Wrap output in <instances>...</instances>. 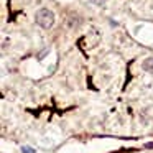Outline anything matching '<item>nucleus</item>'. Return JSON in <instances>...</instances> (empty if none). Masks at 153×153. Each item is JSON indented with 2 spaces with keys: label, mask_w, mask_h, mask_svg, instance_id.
<instances>
[{
  "label": "nucleus",
  "mask_w": 153,
  "mask_h": 153,
  "mask_svg": "<svg viewBox=\"0 0 153 153\" xmlns=\"http://www.w3.org/2000/svg\"><path fill=\"white\" fill-rule=\"evenodd\" d=\"M35 22H36L41 28L48 30V28H51L54 25V13L50 8H40V10L36 12V15H35Z\"/></svg>",
  "instance_id": "f257e3e1"
},
{
  "label": "nucleus",
  "mask_w": 153,
  "mask_h": 153,
  "mask_svg": "<svg viewBox=\"0 0 153 153\" xmlns=\"http://www.w3.org/2000/svg\"><path fill=\"white\" fill-rule=\"evenodd\" d=\"M142 68L146 71V73H150V74H153V56H150V58H146L145 61L142 63Z\"/></svg>",
  "instance_id": "f03ea898"
},
{
  "label": "nucleus",
  "mask_w": 153,
  "mask_h": 153,
  "mask_svg": "<svg viewBox=\"0 0 153 153\" xmlns=\"http://www.w3.org/2000/svg\"><path fill=\"white\" fill-rule=\"evenodd\" d=\"M22 153H36V152H35V148H31V146L23 145L22 146Z\"/></svg>",
  "instance_id": "7ed1b4c3"
},
{
  "label": "nucleus",
  "mask_w": 153,
  "mask_h": 153,
  "mask_svg": "<svg viewBox=\"0 0 153 153\" xmlns=\"http://www.w3.org/2000/svg\"><path fill=\"white\" fill-rule=\"evenodd\" d=\"M91 2H92V4L96 5V7H104L107 0H91Z\"/></svg>",
  "instance_id": "20e7f679"
}]
</instances>
